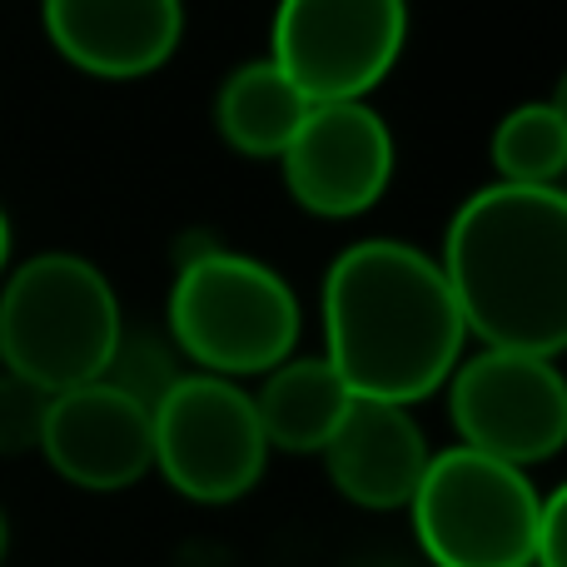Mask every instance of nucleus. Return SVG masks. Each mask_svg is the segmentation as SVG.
Returning <instances> with one entry per match:
<instances>
[{
    "mask_svg": "<svg viewBox=\"0 0 567 567\" xmlns=\"http://www.w3.org/2000/svg\"><path fill=\"white\" fill-rule=\"evenodd\" d=\"M40 30L70 70L130 85L179 55L185 0H40Z\"/></svg>",
    "mask_w": 567,
    "mask_h": 567,
    "instance_id": "9b49d317",
    "label": "nucleus"
},
{
    "mask_svg": "<svg viewBox=\"0 0 567 567\" xmlns=\"http://www.w3.org/2000/svg\"><path fill=\"white\" fill-rule=\"evenodd\" d=\"M255 413L269 453H323L353 409L349 383L333 373L323 353H289L269 373H259Z\"/></svg>",
    "mask_w": 567,
    "mask_h": 567,
    "instance_id": "ddd939ff",
    "label": "nucleus"
},
{
    "mask_svg": "<svg viewBox=\"0 0 567 567\" xmlns=\"http://www.w3.org/2000/svg\"><path fill=\"white\" fill-rule=\"evenodd\" d=\"M449 419L458 443L533 473L567 443V379L558 359L518 349L463 353L449 373Z\"/></svg>",
    "mask_w": 567,
    "mask_h": 567,
    "instance_id": "6e6552de",
    "label": "nucleus"
},
{
    "mask_svg": "<svg viewBox=\"0 0 567 567\" xmlns=\"http://www.w3.org/2000/svg\"><path fill=\"white\" fill-rule=\"evenodd\" d=\"M185 369H189V363L179 359V349L169 343L165 329L125 323V329H120V339H115V349H110V363H105V373H100V379L115 383L120 393H130V399L145 403V409H155V403L175 389V379Z\"/></svg>",
    "mask_w": 567,
    "mask_h": 567,
    "instance_id": "dca6fc26",
    "label": "nucleus"
},
{
    "mask_svg": "<svg viewBox=\"0 0 567 567\" xmlns=\"http://www.w3.org/2000/svg\"><path fill=\"white\" fill-rule=\"evenodd\" d=\"M120 329L125 309L115 284L85 255L45 249L0 279V369L45 393L100 379Z\"/></svg>",
    "mask_w": 567,
    "mask_h": 567,
    "instance_id": "20e7f679",
    "label": "nucleus"
},
{
    "mask_svg": "<svg viewBox=\"0 0 567 567\" xmlns=\"http://www.w3.org/2000/svg\"><path fill=\"white\" fill-rule=\"evenodd\" d=\"M538 503L533 473L453 443L429 458L409 513L433 567H533Z\"/></svg>",
    "mask_w": 567,
    "mask_h": 567,
    "instance_id": "39448f33",
    "label": "nucleus"
},
{
    "mask_svg": "<svg viewBox=\"0 0 567 567\" xmlns=\"http://www.w3.org/2000/svg\"><path fill=\"white\" fill-rule=\"evenodd\" d=\"M468 339L558 359L567 349V189L483 185L449 215L439 255Z\"/></svg>",
    "mask_w": 567,
    "mask_h": 567,
    "instance_id": "f03ea898",
    "label": "nucleus"
},
{
    "mask_svg": "<svg viewBox=\"0 0 567 567\" xmlns=\"http://www.w3.org/2000/svg\"><path fill=\"white\" fill-rule=\"evenodd\" d=\"M50 413V393L20 373L0 369V458L40 453V429Z\"/></svg>",
    "mask_w": 567,
    "mask_h": 567,
    "instance_id": "f3484780",
    "label": "nucleus"
},
{
    "mask_svg": "<svg viewBox=\"0 0 567 567\" xmlns=\"http://www.w3.org/2000/svg\"><path fill=\"white\" fill-rule=\"evenodd\" d=\"M40 458L85 493H125L155 473L150 409L120 393L115 383L90 379L50 393L40 429Z\"/></svg>",
    "mask_w": 567,
    "mask_h": 567,
    "instance_id": "9d476101",
    "label": "nucleus"
},
{
    "mask_svg": "<svg viewBox=\"0 0 567 567\" xmlns=\"http://www.w3.org/2000/svg\"><path fill=\"white\" fill-rule=\"evenodd\" d=\"M493 179L528 189H563L567 175V110L563 100H523L493 125Z\"/></svg>",
    "mask_w": 567,
    "mask_h": 567,
    "instance_id": "2eb2a0df",
    "label": "nucleus"
},
{
    "mask_svg": "<svg viewBox=\"0 0 567 567\" xmlns=\"http://www.w3.org/2000/svg\"><path fill=\"white\" fill-rule=\"evenodd\" d=\"M313 100L269 55L239 60L215 90V130L239 159H275L293 140Z\"/></svg>",
    "mask_w": 567,
    "mask_h": 567,
    "instance_id": "4468645a",
    "label": "nucleus"
},
{
    "mask_svg": "<svg viewBox=\"0 0 567 567\" xmlns=\"http://www.w3.org/2000/svg\"><path fill=\"white\" fill-rule=\"evenodd\" d=\"M319 458L343 503H353L363 513H399L419 493L433 449L423 439L413 409L353 399V409L343 413L339 433L329 439V449Z\"/></svg>",
    "mask_w": 567,
    "mask_h": 567,
    "instance_id": "f8f14e48",
    "label": "nucleus"
},
{
    "mask_svg": "<svg viewBox=\"0 0 567 567\" xmlns=\"http://www.w3.org/2000/svg\"><path fill=\"white\" fill-rule=\"evenodd\" d=\"M6 553H10V518H6V508H0V567H6Z\"/></svg>",
    "mask_w": 567,
    "mask_h": 567,
    "instance_id": "aec40b11",
    "label": "nucleus"
},
{
    "mask_svg": "<svg viewBox=\"0 0 567 567\" xmlns=\"http://www.w3.org/2000/svg\"><path fill=\"white\" fill-rule=\"evenodd\" d=\"M323 359L353 399L413 403L443 393L468 349L443 269L403 239H353L323 269Z\"/></svg>",
    "mask_w": 567,
    "mask_h": 567,
    "instance_id": "f257e3e1",
    "label": "nucleus"
},
{
    "mask_svg": "<svg viewBox=\"0 0 567 567\" xmlns=\"http://www.w3.org/2000/svg\"><path fill=\"white\" fill-rule=\"evenodd\" d=\"M409 50V0H279L269 50L284 75L319 100H369Z\"/></svg>",
    "mask_w": 567,
    "mask_h": 567,
    "instance_id": "0eeeda50",
    "label": "nucleus"
},
{
    "mask_svg": "<svg viewBox=\"0 0 567 567\" xmlns=\"http://www.w3.org/2000/svg\"><path fill=\"white\" fill-rule=\"evenodd\" d=\"M150 439H155V473L199 508L249 498L269 468L255 393L219 373H179L175 389L150 409Z\"/></svg>",
    "mask_w": 567,
    "mask_h": 567,
    "instance_id": "423d86ee",
    "label": "nucleus"
},
{
    "mask_svg": "<svg viewBox=\"0 0 567 567\" xmlns=\"http://www.w3.org/2000/svg\"><path fill=\"white\" fill-rule=\"evenodd\" d=\"M10 265H16V225H10V209L0 205V279Z\"/></svg>",
    "mask_w": 567,
    "mask_h": 567,
    "instance_id": "6ab92c4d",
    "label": "nucleus"
},
{
    "mask_svg": "<svg viewBox=\"0 0 567 567\" xmlns=\"http://www.w3.org/2000/svg\"><path fill=\"white\" fill-rule=\"evenodd\" d=\"M165 333L189 369L245 383L299 349L303 309L275 265L229 249L215 229H189L175 249Z\"/></svg>",
    "mask_w": 567,
    "mask_h": 567,
    "instance_id": "7ed1b4c3",
    "label": "nucleus"
},
{
    "mask_svg": "<svg viewBox=\"0 0 567 567\" xmlns=\"http://www.w3.org/2000/svg\"><path fill=\"white\" fill-rule=\"evenodd\" d=\"M289 199L313 219H359L389 195L399 145L373 100H319L275 159Z\"/></svg>",
    "mask_w": 567,
    "mask_h": 567,
    "instance_id": "1a4fd4ad",
    "label": "nucleus"
},
{
    "mask_svg": "<svg viewBox=\"0 0 567 567\" xmlns=\"http://www.w3.org/2000/svg\"><path fill=\"white\" fill-rule=\"evenodd\" d=\"M533 567H567V488L543 493L533 523Z\"/></svg>",
    "mask_w": 567,
    "mask_h": 567,
    "instance_id": "a211bd4d",
    "label": "nucleus"
}]
</instances>
